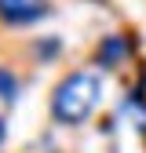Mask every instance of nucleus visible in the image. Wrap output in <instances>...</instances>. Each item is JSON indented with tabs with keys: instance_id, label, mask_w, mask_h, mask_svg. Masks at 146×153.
<instances>
[{
	"instance_id": "obj_4",
	"label": "nucleus",
	"mask_w": 146,
	"mask_h": 153,
	"mask_svg": "<svg viewBox=\"0 0 146 153\" xmlns=\"http://www.w3.org/2000/svg\"><path fill=\"white\" fill-rule=\"evenodd\" d=\"M0 95H4V99H15V95H18V80H15V73H7V69H0Z\"/></svg>"
},
{
	"instance_id": "obj_5",
	"label": "nucleus",
	"mask_w": 146,
	"mask_h": 153,
	"mask_svg": "<svg viewBox=\"0 0 146 153\" xmlns=\"http://www.w3.org/2000/svg\"><path fill=\"white\" fill-rule=\"evenodd\" d=\"M0 142H4V120H0Z\"/></svg>"
},
{
	"instance_id": "obj_1",
	"label": "nucleus",
	"mask_w": 146,
	"mask_h": 153,
	"mask_svg": "<svg viewBox=\"0 0 146 153\" xmlns=\"http://www.w3.org/2000/svg\"><path fill=\"white\" fill-rule=\"evenodd\" d=\"M99 95H102V80L95 69H73L59 80L51 95V117L59 124H84L95 113Z\"/></svg>"
},
{
	"instance_id": "obj_2",
	"label": "nucleus",
	"mask_w": 146,
	"mask_h": 153,
	"mask_svg": "<svg viewBox=\"0 0 146 153\" xmlns=\"http://www.w3.org/2000/svg\"><path fill=\"white\" fill-rule=\"evenodd\" d=\"M48 11V0H0V18L11 26H26Z\"/></svg>"
},
{
	"instance_id": "obj_3",
	"label": "nucleus",
	"mask_w": 146,
	"mask_h": 153,
	"mask_svg": "<svg viewBox=\"0 0 146 153\" xmlns=\"http://www.w3.org/2000/svg\"><path fill=\"white\" fill-rule=\"evenodd\" d=\"M124 48H128L124 36H106V40L99 44V66H106V69L117 66V62L124 59Z\"/></svg>"
}]
</instances>
